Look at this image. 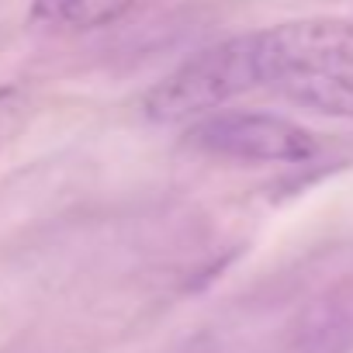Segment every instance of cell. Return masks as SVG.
I'll list each match as a JSON object with an SVG mask.
<instances>
[{"label":"cell","mask_w":353,"mask_h":353,"mask_svg":"<svg viewBox=\"0 0 353 353\" xmlns=\"http://www.w3.org/2000/svg\"><path fill=\"white\" fill-rule=\"evenodd\" d=\"M277 90L315 114L329 118H353V80L339 77V70H315V73H294L277 83Z\"/></svg>","instance_id":"cell-3"},{"label":"cell","mask_w":353,"mask_h":353,"mask_svg":"<svg viewBox=\"0 0 353 353\" xmlns=\"http://www.w3.org/2000/svg\"><path fill=\"white\" fill-rule=\"evenodd\" d=\"M135 0H35L32 21L56 32H90L114 25Z\"/></svg>","instance_id":"cell-4"},{"label":"cell","mask_w":353,"mask_h":353,"mask_svg":"<svg viewBox=\"0 0 353 353\" xmlns=\"http://www.w3.org/2000/svg\"><path fill=\"white\" fill-rule=\"evenodd\" d=\"M343 66H353L350 18L284 21L201 49L142 97V111L152 121H184L194 114L219 111L232 97L250 94L263 83L277 87L294 73Z\"/></svg>","instance_id":"cell-1"},{"label":"cell","mask_w":353,"mask_h":353,"mask_svg":"<svg viewBox=\"0 0 353 353\" xmlns=\"http://www.w3.org/2000/svg\"><path fill=\"white\" fill-rule=\"evenodd\" d=\"M184 142L205 156L239 163H308L319 156V139L291 118L267 111H215L198 118Z\"/></svg>","instance_id":"cell-2"},{"label":"cell","mask_w":353,"mask_h":353,"mask_svg":"<svg viewBox=\"0 0 353 353\" xmlns=\"http://www.w3.org/2000/svg\"><path fill=\"white\" fill-rule=\"evenodd\" d=\"M350 343H353V325L343 312L329 308L322 312L308 332H305V343H301V353H350Z\"/></svg>","instance_id":"cell-5"},{"label":"cell","mask_w":353,"mask_h":353,"mask_svg":"<svg viewBox=\"0 0 353 353\" xmlns=\"http://www.w3.org/2000/svg\"><path fill=\"white\" fill-rule=\"evenodd\" d=\"M350 4H353V0H350Z\"/></svg>","instance_id":"cell-6"}]
</instances>
